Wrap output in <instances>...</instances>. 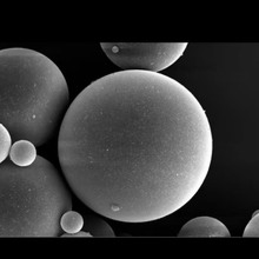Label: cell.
Instances as JSON below:
<instances>
[{
    "instance_id": "obj_6",
    "label": "cell",
    "mask_w": 259,
    "mask_h": 259,
    "mask_svg": "<svg viewBox=\"0 0 259 259\" xmlns=\"http://www.w3.org/2000/svg\"><path fill=\"white\" fill-rule=\"evenodd\" d=\"M35 147L37 146L33 143L28 142L26 139L17 140L12 145L9 158L13 161V164L20 167L31 166L38 157Z\"/></svg>"
},
{
    "instance_id": "obj_3",
    "label": "cell",
    "mask_w": 259,
    "mask_h": 259,
    "mask_svg": "<svg viewBox=\"0 0 259 259\" xmlns=\"http://www.w3.org/2000/svg\"><path fill=\"white\" fill-rule=\"evenodd\" d=\"M72 210V194L51 161L38 156L20 167L7 158L0 165V237L57 238L65 212Z\"/></svg>"
},
{
    "instance_id": "obj_1",
    "label": "cell",
    "mask_w": 259,
    "mask_h": 259,
    "mask_svg": "<svg viewBox=\"0 0 259 259\" xmlns=\"http://www.w3.org/2000/svg\"><path fill=\"white\" fill-rule=\"evenodd\" d=\"M206 112L184 85L119 71L82 90L65 113L58 157L72 191L97 214L149 223L174 214L210 171Z\"/></svg>"
},
{
    "instance_id": "obj_10",
    "label": "cell",
    "mask_w": 259,
    "mask_h": 259,
    "mask_svg": "<svg viewBox=\"0 0 259 259\" xmlns=\"http://www.w3.org/2000/svg\"><path fill=\"white\" fill-rule=\"evenodd\" d=\"M244 238H258L259 237V211L254 212L249 224L243 232Z\"/></svg>"
},
{
    "instance_id": "obj_5",
    "label": "cell",
    "mask_w": 259,
    "mask_h": 259,
    "mask_svg": "<svg viewBox=\"0 0 259 259\" xmlns=\"http://www.w3.org/2000/svg\"><path fill=\"white\" fill-rule=\"evenodd\" d=\"M179 238H208L222 237L229 238L231 233L218 219L212 217H197L186 223L178 233Z\"/></svg>"
},
{
    "instance_id": "obj_8",
    "label": "cell",
    "mask_w": 259,
    "mask_h": 259,
    "mask_svg": "<svg viewBox=\"0 0 259 259\" xmlns=\"http://www.w3.org/2000/svg\"><path fill=\"white\" fill-rule=\"evenodd\" d=\"M85 221L82 215L77 211L70 210L65 212L60 219V226L66 233H77L84 228Z\"/></svg>"
},
{
    "instance_id": "obj_7",
    "label": "cell",
    "mask_w": 259,
    "mask_h": 259,
    "mask_svg": "<svg viewBox=\"0 0 259 259\" xmlns=\"http://www.w3.org/2000/svg\"><path fill=\"white\" fill-rule=\"evenodd\" d=\"M84 228L85 231L91 233L92 237H98V238H114L116 237V233H114L112 228L98 215L90 214L86 218Z\"/></svg>"
},
{
    "instance_id": "obj_9",
    "label": "cell",
    "mask_w": 259,
    "mask_h": 259,
    "mask_svg": "<svg viewBox=\"0 0 259 259\" xmlns=\"http://www.w3.org/2000/svg\"><path fill=\"white\" fill-rule=\"evenodd\" d=\"M12 136L4 125H0V163L5 161L12 149Z\"/></svg>"
},
{
    "instance_id": "obj_2",
    "label": "cell",
    "mask_w": 259,
    "mask_h": 259,
    "mask_svg": "<svg viewBox=\"0 0 259 259\" xmlns=\"http://www.w3.org/2000/svg\"><path fill=\"white\" fill-rule=\"evenodd\" d=\"M68 103L66 79L55 62L30 49L0 51V123L16 142L48 143Z\"/></svg>"
},
{
    "instance_id": "obj_4",
    "label": "cell",
    "mask_w": 259,
    "mask_h": 259,
    "mask_svg": "<svg viewBox=\"0 0 259 259\" xmlns=\"http://www.w3.org/2000/svg\"><path fill=\"white\" fill-rule=\"evenodd\" d=\"M188 42H100L107 58L121 71L159 73L184 55Z\"/></svg>"
}]
</instances>
